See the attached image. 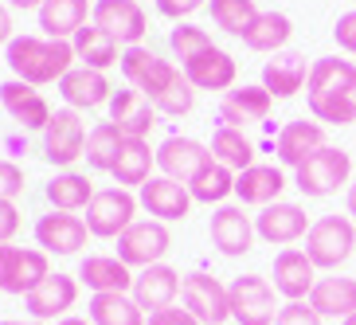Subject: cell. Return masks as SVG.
Returning <instances> with one entry per match:
<instances>
[{
    "instance_id": "1",
    "label": "cell",
    "mask_w": 356,
    "mask_h": 325,
    "mask_svg": "<svg viewBox=\"0 0 356 325\" xmlns=\"http://www.w3.org/2000/svg\"><path fill=\"white\" fill-rule=\"evenodd\" d=\"M4 63H8L12 79L32 86H51L71 71L74 59L71 40H47V35H16L4 47Z\"/></svg>"
},
{
    "instance_id": "2",
    "label": "cell",
    "mask_w": 356,
    "mask_h": 325,
    "mask_svg": "<svg viewBox=\"0 0 356 325\" xmlns=\"http://www.w3.org/2000/svg\"><path fill=\"white\" fill-rule=\"evenodd\" d=\"M345 184H353V153L341 145H321L309 161L293 168V189L309 200L333 196Z\"/></svg>"
},
{
    "instance_id": "3",
    "label": "cell",
    "mask_w": 356,
    "mask_h": 325,
    "mask_svg": "<svg viewBox=\"0 0 356 325\" xmlns=\"http://www.w3.org/2000/svg\"><path fill=\"white\" fill-rule=\"evenodd\" d=\"M353 251H356L353 216H321V220H314V228L305 235V255L314 259L317 271L337 274L348 259H353Z\"/></svg>"
},
{
    "instance_id": "4",
    "label": "cell",
    "mask_w": 356,
    "mask_h": 325,
    "mask_svg": "<svg viewBox=\"0 0 356 325\" xmlns=\"http://www.w3.org/2000/svg\"><path fill=\"white\" fill-rule=\"evenodd\" d=\"M227 298H231V322L239 325H274L278 310H282L274 283L262 278V274H239L227 286Z\"/></svg>"
},
{
    "instance_id": "5",
    "label": "cell",
    "mask_w": 356,
    "mask_h": 325,
    "mask_svg": "<svg viewBox=\"0 0 356 325\" xmlns=\"http://www.w3.org/2000/svg\"><path fill=\"white\" fill-rule=\"evenodd\" d=\"M137 208L141 200L129 189H98L86 208V228L95 239H118L137 223Z\"/></svg>"
},
{
    "instance_id": "6",
    "label": "cell",
    "mask_w": 356,
    "mask_h": 325,
    "mask_svg": "<svg viewBox=\"0 0 356 325\" xmlns=\"http://www.w3.org/2000/svg\"><path fill=\"white\" fill-rule=\"evenodd\" d=\"M180 306H184V310H188L200 325H227L231 322L227 286H223L216 274H204V271L184 274V286H180Z\"/></svg>"
},
{
    "instance_id": "7",
    "label": "cell",
    "mask_w": 356,
    "mask_h": 325,
    "mask_svg": "<svg viewBox=\"0 0 356 325\" xmlns=\"http://www.w3.org/2000/svg\"><path fill=\"white\" fill-rule=\"evenodd\" d=\"M122 74H126V83L134 86V90H141L149 102H157L168 86H172V79L180 74V67H172L168 59H161L153 47L137 43V47H126V51H122Z\"/></svg>"
},
{
    "instance_id": "8",
    "label": "cell",
    "mask_w": 356,
    "mask_h": 325,
    "mask_svg": "<svg viewBox=\"0 0 356 325\" xmlns=\"http://www.w3.org/2000/svg\"><path fill=\"white\" fill-rule=\"evenodd\" d=\"M86 122L79 110L63 106V110H55L47 129H43V157L51 161L55 168H71L74 161L86 153Z\"/></svg>"
},
{
    "instance_id": "9",
    "label": "cell",
    "mask_w": 356,
    "mask_h": 325,
    "mask_svg": "<svg viewBox=\"0 0 356 325\" xmlns=\"http://www.w3.org/2000/svg\"><path fill=\"white\" fill-rule=\"evenodd\" d=\"M168 247H172V235H168V223L161 220H137L126 235H118V259L134 271L165 262Z\"/></svg>"
},
{
    "instance_id": "10",
    "label": "cell",
    "mask_w": 356,
    "mask_h": 325,
    "mask_svg": "<svg viewBox=\"0 0 356 325\" xmlns=\"http://www.w3.org/2000/svg\"><path fill=\"white\" fill-rule=\"evenodd\" d=\"M211 247L227 259H239V255L254 251V239H259V231H254V216H247L243 204H220V208L211 212Z\"/></svg>"
},
{
    "instance_id": "11",
    "label": "cell",
    "mask_w": 356,
    "mask_h": 325,
    "mask_svg": "<svg viewBox=\"0 0 356 325\" xmlns=\"http://www.w3.org/2000/svg\"><path fill=\"white\" fill-rule=\"evenodd\" d=\"M309 228H314V220L305 216L302 204H290V200L266 204V208H259V216H254V231H259V239L270 243V247H290V243L305 239Z\"/></svg>"
},
{
    "instance_id": "12",
    "label": "cell",
    "mask_w": 356,
    "mask_h": 325,
    "mask_svg": "<svg viewBox=\"0 0 356 325\" xmlns=\"http://www.w3.org/2000/svg\"><path fill=\"white\" fill-rule=\"evenodd\" d=\"M90 24H98L102 32H110L122 47H137L149 35V20L145 8L137 0H95Z\"/></svg>"
},
{
    "instance_id": "13",
    "label": "cell",
    "mask_w": 356,
    "mask_h": 325,
    "mask_svg": "<svg viewBox=\"0 0 356 325\" xmlns=\"http://www.w3.org/2000/svg\"><path fill=\"white\" fill-rule=\"evenodd\" d=\"M270 278H274L278 298H286V302H309V294H314L321 271L314 267V259H309L305 251L282 247V251L274 255V274Z\"/></svg>"
},
{
    "instance_id": "14",
    "label": "cell",
    "mask_w": 356,
    "mask_h": 325,
    "mask_svg": "<svg viewBox=\"0 0 356 325\" xmlns=\"http://www.w3.org/2000/svg\"><path fill=\"white\" fill-rule=\"evenodd\" d=\"M90 239V228H86L83 216H74V212H47L35 220V243H40V251L47 255H79Z\"/></svg>"
},
{
    "instance_id": "15",
    "label": "cell",
    "mask_w": 356,
    "mask_h": 325,
    "mask_svg": "<svg viewBox=\"0 0 356 325\" xmlns=\"http://www.w3.org/2000/svg\"><path fill=\"white\" fill-rule=\"evenodd\" d=\"M211 145L196 141V137H184V134H172L157 145V168L161 177H172L180 184H188L204 165H211Z\"/></svg>"
},
{
    "instance_id": "16",
    "label": "cell",
    "mask_w": 356,
    "mask_h": 325,
    "mask_svg": "<svg viewBox=\"0 0 356 325\" xmlns=\"http://www.w3.org/2000/svg\"><path fill=\"white\" fill-rule=\"evenodd\" d=\"M137 200H141V208H145L153 220H161V223L188 220L192 204H196L192 192H188V184H180V180H172V177L145 180V184L137 189Z\"/></svg>"
},
{
    "instance_id": "17",
    "label": "cell",
    "mask_w": 356,
    "mask_h": 325,
    "mask_svg": "<svg viewBox=\"0 0 356 325\" xmlns=\"http://www.w3.org/2000/svg\"><path fill=\"white\" fill-rule=\"evenodd\" d=\"M74 302H79V278L74 274H47L40 286H35L28 298H24V306H28V314L35 317V322H63V317H71Z\"/></svg>"
},
{
    "instance_id": "18",
    "label": "cell",
    "mask_w": 356,
    "mask_h": 325,
    "mask_svg": "<svg viewBox=\"0 0 356 325\" xmlns=\"http://www.w3.org/2000/svg\"><path fill=\"white\" fill-rule=\"evenodd\" d=\"M290 189V177H286L282 165H251L235 173V200L243 208H266V204H278L282 192Z\"/></svg>"
},
{
    "instance_id": "19",
    "label": "cell",
    "mask_w": 356,
    "mask_h": 325,
    "mask_svg": "<svg viewBox=\"0 0 356 325\" xmlns=\"http://www.w3.org/2000/svg\"><path fill=\"white\" fill-rule=\"evenodd\" d=\"M59 95H63V102L71 106V110H98V106H110V98H114V86H110V79H106V71H95V67H83L74 63L71 71L59 79Z\"/></svg>"
},
{
    "instance_id": "20",
    "label": "cell",
    "mask_w": 356,
    "mask_h": 325,
    "mask_svg": "<svg viewBox=\"0 0 356 325\" xmlns=\"http://www.w3.org/2000/svg\"><path fill=\"white\" fill-rule=\"evenodd\" d=\"M309 102H329V98H356V63L353 59H314L309 83H305Z\"/></svg>"
},
{
    "instance_id": "21",
    "label": "cell",
    "mask_w": 356,
    "mask_h": 325,
    "mask_svg": "<svg viewBox=\"0 0 356 325\" xmlns=\"http://www.w3.org/2000/svg\"><path fill=\"white\" fill-rule=\"evenodd\" d=\"M74 278H79L90 294H129L137 283L134 267H126L118 255H86V259L79 262V274H74Z\"/></svg>"
},
{
    "instance_id": "22",
    "label": "cell",
    "mask_w": 356,
    "mask_h": 325,
    "mask_svg": "<svg viewBox=\"0 0 356 325\" xmlns=\"http://www.w3.org/2000/svg\"><path fill=\"white\" fill-rule=\"evenodd\" d=\"M274 110V98L266 86H231L220 102V126H254V122H266Z\"/></svg>"
},
{
    "instance_id": "23",
    "label": "cell",
    "mask_w": 356,
    "mask_h": 325,
    "mask_svg": "<svg viewBox=\"0 0 356 325\" xmlns=\"http://www.w3.org/2000/svg\"><path fill=\"white\" fill-rule=\"evenodd\" d=\"M180 286H184V274L157 262V267H145V271H137V283H134V302L149 314H157L165 306H177L180 298Z\"/></svg>"
},
{
    "instance_id": "24",
    "label": "cell",
    "mask_w": 356,
    "mask_h": 325,
    "mask_svg": "<svg viewBox=\"0 0 356 325\" xmlns=\"http://www.w3.org/2000/svg\"><path fill=\"white\" fill-rule=\"evenodd\" d=\"M321 145H329L325 141V126L321 122H305V118L286 122L278 129V137H274V153H278V165L282 168H298L302 161L314 157Z\"/></svg>"
},
{
    "instance_id": "25",
    "label": "cell",
    "mask_w": 356,
    "mask_h": 325,
    "mask_svg": "<svg viewBox=\"0 0 356 325\" xmlns=\"http://www.w3.org/2000/svg\"><path fill=\"white\" fill-rule=\"evenodd\" d=\"M0 106L12 114V122H20L24 129H47L51 122V106L47 98L35 90L32 83H20V79H8V83H0Z\"/></svg>"
},
{
    "instance_id": "26",
    "label": "cell",
    "mask_w": 356,
    "mask_h": 325,
    "mask_svg": "<svg viewBox=\"0 0 356 325\" xmlns=\"http://www.w3.org/2000/svg\"><path fill=\"white\" fill-rule=\"evenodd\" d=\"M309 71H314V63L302 51H278L274 59L262 63V86L270 90L274 102H282V98H293L309 83Z\"/></svg>"
},
{
    "instance_id": "27",
    "label": "cell",
    "mask_w": 356,
    "mask_h": 325,
    "mask_svg": "<svg viewBox=\"0 0 356 325\" xmlns=\"http://www.w3.org/2000/svg\"><path fill=\"white\" fill-rule=\"evenodd\" d=\"M184 79H188L196 90H223L227 95L235 79H239V63H235V55L223 51V47H208L204 55H196L192 63L180 67Z\"/></svg>"
},
{
    "instance_id": "28",
    "label": "cell",
    "mask_w": 356,
    "mask_h": 325,
    "mask_svg": "<svg viewBox=\"0 0 356 325\" xmlns=\"http://www.w3.org/2000/svg\"><path fill=\"white\" fill-rule=\"evenodd\" d=\"M110 122L126 137H149V129L157 126V106L141 90L126 86V90H114V98H110Z\"/></svg>"
},
{
    "instance_id": "29",
    "label": "cell",
    "mask_w": 356,
    "mask_h": 325,
    "mask_svg": "<svg viewBox=\"0 0 356 325\" xmlns=\"http://www.w3.org/2000/svg\"><path fill=\"white\" fill-rule=\"evenodd\" d=\"M95 12L90 0H43L40 32L47 40H74L86 28V16Z\"/></svg>"
},
{
    "instance_id": "30",
    "label": "cell",
    "mask_w": 356,
    "mask_h": 325,
    "mask_svg": "<svg viewBox=\"0 0 356 325\" xmlns=\"http://www.w3.org/2000/svg\"><path fill=\"white\" fill-rule=\"evenodd\" d=\"M153 168H157V149H149L145 137H126L110 177L118 189H141L145 180H153Z\"/></svg>"
},
{
    "instance_id": "31",
    "label": "cell",
    "mask_w": 356,
    "mask_h": 325,
    "mask_svg": "<svg viewBox=\"0 0 356 325\" xmlns=\"http://www.w3.org/2000/svg\"><path fill=\"white\" fill-rule=\"evenodd\" d=\"M309 306H314L321 317H353L356 314V278L345 274H325L317 278L314 294H309Z\"/></svg>"
},
{
    "instance_id": "32",
    "label": "cell",
    "mask_w": 356,
    "mask_h": 325,
    "mask_svg": "<svg viewBox=\"0 0 356 325\" xmlns=\"http://www.w3.org/2000/svg\"><path fill=\"white\" fill-rule=\"evenodd\" d=\"M95 180L86 173H74V168H63L47 180V200H51L55 212H86L90 200H95Z\"/></svg>"
},
{
    "instance_id": "33",
    "label": "cell",
    "mask_w": 356,
    "mask_h": 325,
    "mask_svg": "<svg viewBox=\"0 0 356 325\" xmlns=\"http://www.w3.org/2000/svg\"><path fill=\"white\" fill-rule=\"evenodd\" d=\"M71 47H74V59L83 67H95V71H110L114 63H122V55H118L122 43L110 32H102L98 24H86L83 32L71 40Z\"/></svg>"
},
{
    "instance_id": "34",
    "label": "cell",
    "mask_w": 356,
    "mask_h": 325,
    "mask_svg": "<svg viewBox=\"0 0 356 325\" xmlns=\"http://www.w3.org/2000/svg\"><path fill=\"white\" fill-rule=\"evenodd\" d=\"M293 35V20L286 12H259V20L247 28L243 43L251 47V51H262V55H278L286 51V43Z\"/></svg>"
},
{
    "instance_id": "35",
    "label": "cell",
    "mask_w": 356,
    "mask_h": 325,
    "mask_svg": "<svg viewBox=\"0 0 356 325\" xmlns=\"http://www.w3.org/2000/svg\"><path fill=\"white\" fill-rule=\"evenodd\" d=\"M86 317L90 325H145V310L134 302V294H90Z\"/></svg>"
},
{
    "instance_id": "36",
    "label": "cell",
    "mask_w": 356,
    "mask_h": 325,
    "mask_svg": "<svg viewBox=\"0 0 356 325\" xmlns=\"http://www.w3.org/2000/svg\"><path fill=\"white\" fill-rule=\"evenodd\" d=\"M51 274V262H47V251H35V247H16V259H12L8 271V286L4 294H16V298H28L35 286Z\"/></svg>"
},
{
    "instance_id": "37",
    "label": "cell",
    "mask_w": 356,
    "mask_h": 325,
    "mask_svg": "<svg viewBox=\"0 0 356 325\" xmlns=\"http://www.w3.org/2000/svg\"><path fill=\"white\" fill-rule=\"evenodd\" d=\"M211 157L220 161V165H227L231 173H243V168L259 165L254 161V141L235 126H216V134H211Z\"/></svg>"
},
{
    "instance_id": "38",
    "label": "cell",
    "mask_w": 356,
    "mask_h": 325,
    "mask_svg": "<svg viewBox=\"0 0 356 325\" xmlns=\"http://www.w3.org/2000/svg\"><path fill=\"white\" fill-rule=\"evenodd\" d=\"M188 192L200 204H216L220 208V204H227V196H235V173L227 165H220V161H211L188 180Z\"/></svg>"
},
{
    "instance_id": "39",
    "label": "cell",
    "mask_w": 356,
    "mask_h": 325,
    "mask_svg": "<svg viewBox=\"0 0 356 325\" xmlns=\"http://www.w3.org/2000/svg\"><path fill=\"white\" fill-rule=\"evenodd\" d=\"M122 145H126V134L114 126V122H98L90 134H86V165L95 168V173H110L118 161V153H122Z\"/></svg>"
},
{
    "instance_id": "40",
    "label": "cell",
    "mask_w": 356,
    "mask_h": 325,
    "mask_svg": "<svg viewBox=\"0 0 356 325\" xmlns=\"http://www.w3.org/2000/svg\"><path fill=\"white\" fill-rule=\"evenodd\" d=\"M208 12H211V24L220 32L235 35V40H243L247 28L259 20V4L254 0H208Z\"/></svg>"
},
{
    "instance_id": "41",
    "label": "cell",
    "mask_w": 356,
    "mask_h": 325,
    "mask_svg": "<svg viewBox=\"0 0 356 325\" xmlns=\"http://www.w3.org/2000/svg\"><path fill=\"white\" fill-rule=\"evenodd\" d=\"M168 47H172V55H177L180 67H184V63H192L196 55H204L208 47H216V43H211V35L204 32V28H196V24L184 20V24H177V28L168 32Z\"/></svg>"
},
{
    "instance_id": "42",
    "label": "cell",
    "mask_w": 356,
    "mask_h": 325,
    "mask_svg": "<svg viewBox=\"0 0 356 325\" xmlns=\"http://www.w3.org/2000/svg\"><path fill=\"white\" fill-rule=\"evenodd\" d=\"M157 114H165V118H184V114H192V106H196V86L184 79V71L172 79V86H168L165 95L157 98Z\"/></svg>"
},
{
    "instance_id": "43",
    "label": "cell",
    "mask_w": 356,
    "mask_h": 325,
    "mask_svg": "<svg viewBox=\"0 0 356 325\" xmlns=\"http://www.w3.org/2000/svg\"><path fill=\"white\" fill-rule=\"evenodd\" d=\"M325 317L317 314L309 302H282V310H278V322L274 325H321Z\"/></svg>"
},
{
    "instance_id": "44",
    "label": "cell",
    "mask_w": 356,
    "mask_h": 325,
    "mask_svg": "<svg viewBox=\"0 0 356 325\" xmlns=\"http://www.w3.org/2000/svg\"><path fill=\"white\" fill-rule=\"evenodd\" d=\"M20 192H24V168L16 161H0V200L16 204Z\"/></svg>"
},
{
    "instance_id": "45",
    "label": "cell",
    "mask_w": 356,
    "mask_h": 325,
    "mask_svg": "<svg viewBox=\"0 0 356 325\" xmlns=\"http://www.w3.org/2000/svg\"><path fill=\"white\" fill-rule=\"evenodd\" d=\"M208 0H157V12L165 16V20H177V24H184L188 16H196L200 8H204Z\"/></svg>"
},
{
    "instance_id": "46",
    "label": "cell",
    "mask_w": 356,
    "mask_h": 325,
    "mask_svg": "<svg viewBox=\"0 0 356 325\" xmlns=\"http://www.w3.org/2000/svg\"><path fill=\"white\" fill-rule=\"evenodd\" d=\"M333 40H337V47H341V51L356 55V8H353V12H345V16H337V24H333Z\"/></svg>"
},
{
    "instance_id": "47",
    "label": "cell",
    "mask_w": 356,
    "mask_h": 325,
    "mask_svg": "<svg viewBox=\"0 0 356 325\" xmlns=\"http://www.w3.org/2000/svg\"><path fill=\"white\" fill-rule=\"evenodd\" d=\"M145 325H200V322L184 310V306H165V310H157V314H149Z\"/></svg>"
},
{
    "instance_id": "48",
    "label": "cell",
    "mask_w": 356,
    "mask_h": 325,
    "mask_svg": "<svg viewBox=\"0 0 356 325\" xmlns=\"http://www.w3.org/2000/svg\"><path fill=\"white\" fill-rule=\"evenodd\" d=\"M20 231V212H16V204H8V200H0V247L4 243H12V235Z\"/></svg>"
},
{
    "instance_id": "49",
    "label": "cell",
    "mask_w": 356,
    "mask_h": 325,
    "mask_svg": "<svg viewBox=\"0 0 356 325\" xmlns=\"http://www.w3.org/2000/svg\"><path fill=\"white\" fill-rule=\"evenodd\" d=\"M12 259H16V247H12V243H4V247H0V290L8 286V271H12Z\"/></svg>"
},
{
    "instance_id": "50",
    "label": "cell",
    "mask_w": 356,
    "mask_h": 325,
    "mask_svg": "<svg viewBox=\"0 0 356 325\" xmlns=\"http://www.w3.org/2000/svg\"><path fill=\"white\" fill-rule=\"evenodd\" d=\"M12 40H16V35H12V8L0 4V47H8Z\"/></svg>"
},
{
    "instance_id": "51",
    "label": "cell",
    "mask_w": 356,
    "mask_h": 325,
    "mask_svg": "<svg viewBox=\"0 0 356 325\" xmlns=\"http://www.w3.org/2000/svg\"><path fill=\"white\" fill-rule=\"evenodd\" d=\"M4 4H8V8H20V12H40L43 8V0H4Z\"/></svg>"
},
{
    "instance_id": "52",
    "label": "cell",
    "mask_w": 356,
    "mask_h": 325,
    "mask_svg": "<svg viewBox=\"0 0 356 325\" xmlns=\"http://www.w3.org/2000/svg\"><path fill=\"white\" fill-rule=\"evenodd\" d=\"M345 204H348V216H353V223H356V177H353V184H348V196H345Z\"/></svg>"
},
{
    "instance_id": "53",
    "label": "cell",
    "mask_w": 356,
    "mask_h": 325,
    "mask_svg": "<svg viewBox=\"0 0 356 325\" xmlns=\"http://www.w3.org/2000/svg\"><path fill=\"white\" fill-rule=\"evenodd\" d=\"M0 325H43V322H35V317H28V322H24V317H4Z\"/></svg>"
},
{
    "instance_id": "54",
    "label": "cell",
    "mask_w": 356,
    "mask_h": 325,
    "mask_svg": "<svg viewBox=\"0 0 356 325\" xmlns=\"http://www.w3.org/2000/svg\"><path fill=\"white\" fill-rule=\"evenodd\" d=\"M55 325H90V317H63V322H55Z\"/></svg>"
},
{
    "instance_id": "55",
    "label": "cell",
    "mask_w": 356,
    "mask_h": 325,
    "mask_svg": "<svg viewBox=\"0 0 356 325\" xmlns=\"http://www.w3.org/2000/svg\"><path fill=\"white\" fill-rule=\"evenodd\" d=\"M341 325H356V314H353V317H345V322H341Z\"/></svg>"
},
{
    "instance_id": "56",
    "label": "cell",
    "mask_w": 356,
    "mask_h": 325,
    "mask_svg": "<svg viewBox=\"0 0 356 325\" xmlns=\"http://www.w3.org/2000/svg\"><path fill=\"white\" fill-rule=\"evenodd\" d=\"M353 4H356V0H353Z\"/></svg>"
}]
</instances>
